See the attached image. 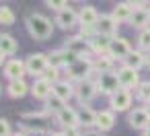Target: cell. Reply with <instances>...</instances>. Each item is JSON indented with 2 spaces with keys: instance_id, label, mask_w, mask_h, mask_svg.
<instances>
[{
  "instance_id": "1",
  "label": "cell",
  "mask_w": 150,
  "mask_h": 136,
  "mask_svg": "<svg viewBox=\"0 0 150 136\" xmlns=\"http://www.w3.org/2000/svg\"><path fill=\"white\" fill-rule=\"evenodd\" d=\"M27 31H29V35H31L33 39L43 41V39H50V37H52V33H54V23H52L45 15H41V13H31V15L27 17Z\"/></svg>"
},
{
  "instance_id": "2",
  "label": "cell",
  "mask_w": 150,
  "mask_h": 136,
  "mask_svg": "<svg viewBox=\"0 0 150 136\" xmlns=\"http://www.w3.org/2000/svg\"><path fill=\"white\" fill-rule=\"evenodd\" d=\"M21 128L27 132H35V134H47L52 128V115H47L45 111L41 113H23L21 115Z\"/></svg>"
},
{
  "instance_id": "3",
  "label": "cell",
  "mask_w": 150,
  "mask_h": 136,
  "mask_svg": "<svg viewBox=\"0 0 150 136\" xmlns=\"http://www.w3.org/2000/svg\"><path fill=\"white\" fill-rule=\"evenodd\" d=\"M68 80L72 83V80H76V83H80V80H88L91 78V74L95 72V64L88 60V58H78L74 64H70L68 68Z\"/></svg>"
},
{
  "instance_id": "4",
  "label": "cell",
  "mask_w": 150,
  "mask_h": 136,
  "mask_svg": "<svg viewBox=\"0 0 150 136\" xmlns=\"http://www.w3.org/2000/svg\"><path fill=\"white\" fill-rule=\"evenodd\" d=\"M97 87H99V91H101V93H105V95L113 97V95L121 89L119 78H117V72H105V74H101V76H99V80H97Z\"/></svg>"
},
{
  "instance_id": "5",
  "label": "cell",
  "mask_w": 150,
  "mask_h": 136,
  "mask_svg": "<svg viewBox=\"0 0 150 136\" xmlns=\"http://www.w3.org/2000/svg\"><path fill=\"white\" fill-rule=\"evenodd\" d=\"M99 91V87H97V83L95 80H80V83H76L74 85V95H76V99L82 103V105H86L93 97H95V93Z\"/></svg>"
},
{
  "instance_id": "6",
  "label": "cell",
  "mask_w": 150,
  "mask_h": 136,
  "mask_svg": "<svg viewBox=\"0 0 150 136\" xmlns=\"http://www.w3.org/2000/svg\"><path fill=\"white\" fill-rule=\"evenodd\" d=\"M25 64H27V72H31L33 76H37V78H41V74L47 70V66H50V60H47V56L45 54H31L27 60H25Z\"/></svg>"
},
{
  "instance_id": "7",
  "label": "cell",
  "mask_w": 150,
  "mask_h": 136,
  "mask_svg": "<svg viewBox=\"0 0 150 136\" xmlns=\"http://www.w3.org/2000/svg\"><path fill=\"white\" fill-rule=\"evenodd\" d=\"M47 60H50V66H54V68H66V66H70V64H74L78 58L72 54V52H68L66 48L64 50H54L50 56H47Z\"/></svg>"
},
{
  "instance_id": "8",
  "label": "cell",
  "mask_w": 150,
  "mask_h": 136,
  "mask_svg": "<svg viewBox=\"0 0 150 136\" xmlns=\"http://www.w3.org/2000/svg\"><path fill=\"white\" fill-rule=\"evenodd\" d=\"M25 74H27V64H25V60L13 58V60H8V62L4 64V76H6L8 80H25Z\"/></svg>"
},
{
  "instance_id": "9",
  "label": "cell",
  "mask_w": 150,
  "mask_h": 136,
  "mask_svg": "<svg viewBox=\"0 0 150 136\" xmlns=\"http://www.w3.org/2000/svg\"><path fill=\"white\" fill-rule=\"evenodd\" d=\"M117 78H119L121 89L132 91V89H138V87H140V74H138V70H134V68H127V66L119 68V70H117Z\"/></svg>"
},
{
  "instance_id": "10",
  "label": "cell",
  "mask_w": 150,
  "mask_h": 136,
  "mask_svg": "<svg viewBox=\"0 0 150 136\" xmlns=\"http://www.w3.org/2000/svg\"><path fill=\"white\" fill-rule=\"evenodd\" d=\"M127 122L132 128H138V130H148L150 128V111L146 107H136L129 111L127 115Z\"/></svg>"
},
{
  "instance_id": "11",
  "label": "cell",
  "mask_w": 150,
  "mask_h": 136,
  "mask_svg": "<svg viewBox=\"0 0 150 136\" xmlns=\"http://www.w3.org/2000/svg\"><path fill=\"white\" fill-rule=\"evenodd\" d=\"M66 50L72 52L76 58H84L88 52H93V50H91V41H86V39L80 37V35H74V37L66 39Z\"/></svg>"
},
{
  "instance_id": "12",
  "label": "cell",
  "mask_w": 150,
  "mask_h": 136,
  "mask_svg": "<svg viewBox=\"0 0 150 136\" xmlns=\"http://www.w3.org/2000/svg\"><path fill=\"white\" fill-rule=\"evenodd\" d=\"M132 52L129 48V41L123 39V37H111V43H109V56L115 60V58H121L125 60V56Z\"/></svg>"
},
{
  "instance_id": "13",
  "label": "cell",
  "mask_w": 150,
  "mask_h": 136,
  "mask_svg": "<svg viewBox=\"0 0 150 136\" xmlns=\"http://www.w3.org/2000/svg\"><path fill=\"white\" fill-rule=\"evenodd\" d=\"M56 122H58L64 130H66V128H78V126H80V122H78V111L72 109V107H68V105L58 113Z\"/></svg>"
},
{
  "instance_id": "14",
  "label": "cell",
  "mask_w": 150,
  "mask_h": 136,
  "mask_svg": "<svg viewBox=\"0 0 150 136\" xmlns=\"http://www.w3.org/2000/svg\"><path fill=\"white\" fill-rule=\"evenodd\" d=\"M117 21L113 19V15H101L99 21H97V33L99 35H107V37H113V33L117 31Z\"/></svg>"
},
{
  "instance_id": "15",
  "label": "cell",
  "mask_w": 150,
  "mask_h": 136,
  "mask_svg": "<svg viewBox=\"0 0 150 136\" xmlns=\"http://www.w3.org/2000/svg\"><path fill=\"white\" fill-rule=\"evenodd\" d=\"M132 105V91L127 89H119L113 97H111V107L113 111H125Z\"/></svg>"
},
{
  "instance_id": "16",
  "label": "cell",
  "mask_w": 150,
  "mask_h": 136,
  "mask_svg": "<svg viewBox=\"0 0 150 136\" xmlns=\"http://www.w3.org/2000/svg\"><path fill=\"white\" fill-rule=\"evenodd\" d=\"M99 17H101V15L97 13V9L91 6V4H86V6H82L80 13H78V23H80V27H97Z\"/></svg>"
},
{
  "instance_id": "17",
  "label": "cell",
  "mask_w": 150,
  "mask_h": 136,
  "mask_svg": "<svg viewBox=\"0 0 150 136\" xmlns=\"http://www.w3.org/2000/svg\"><path fill=\"white\" fill-rule=\"evenodd\" d=\"M56 23H58L62 29H72V27L78 23V15H76V11H74L72 6H68V9L56 13Z\"/></svg>"
},
{
  "instance_id": "18",
  "label": "cell",
  "mask_w": 150,
  "mask_h": 136,
  "mask_svg": "<svg viewBox=\"0 0 150 136\" xmlns=\"http://www.w3.org/2000/svg\"><path fill=\"white\" fill-rule=\"evenodd\" d=\"M113 126H115V115H113V111H97L95 128H97L99 132H109Z\"/></svg>"
},
{
  "instance_id": "19",
  "label": "cell",
  "mask_w": 150,
  "mask_h": 136,
  "mask_svg": "<svg viewBox=\"0 0 150 136\" xmlns=\"http://www.w3.org/2000/svg\"><path fill=\"white\" fill-rule=\"evenodd\" d=\"M134 4L132 2H119L115 9H113V19L117 21V23H121V21H132V15H134Z\"/></svg>"
},
{
  "instance_id": "20",
  "label": "cell",
  "mask_w": 150,
  "mask_h": 136,
  "mask_svg": "<svg viewBox=\"0 0 150 136\" xmlns=\"http://www.w3.org/2000/svg\"><path fill=\"white\" fill-rule=\"evenodd\" d=\"M31 93H33V97H37V99H47V97H52V93H54V89H52V85L47 83V80H43V78H37L33 85H31Z\"/></svg>"
},
{
  "instance_id": "21",
  "label": "cell",
  "mask_w": 150,
  "mask_h": 136,
  "mask_svg": "<svg viewBox=\"0 0 150 136\" xmlns=\"http://www.w3.org/2000/svg\"><path fill=\"white\" fill-rule=\"evenodd\" d=\"M52 89H54V95H56V97H60L64 103L74 95V85H72L68 78H66V80H58Z\"/></svg>"
},
{
  "instance_id": "22",
  "label": "cell",
  "mask_w": 150,
  "mask_h": 136,
  "mask_svg": "<svg viewBox=\"0 0 150 136\" xmlns=\"http://www.w3.org/2000/svg\"><path fill=\"white\" fill-rule=\"evenodd\" d=\"M64 107H66V103H64L60 97H56L54 93H52V97H47V99L43 101V111H45L47 115H52V117H58V113H60Z\"/></svg>"
},
{
  "instance_id": "23",
  "label": "cell",
  "mask_w": 150,
  "mask_h": 136,
  "mask_svg": "<svg viewBox=\"0 0 150 136\" xmlns=\"http://www.w3.org/2000/svg\"><path fill=\"white\" fill-rule=\"evenodd\" d=\"M109 43H111V37H107V35H97V37L91 41V50H93V54H97V58H99V56L109 54Z\"/></svg>"
},
{
  "instance_id": "24",
  "label": "cell",
  "mask_w": 150,
  "mask_h": 136,
  "mask_svg": "<svg viewBox=\"0 0 150 136\" xmlns=\"http://www.w3.org/2000/svg\"><path fill=\"white\" fill-rule=\"evenodd\" d=\"M136 9V6H134ZM134 27H138V29H148L150 27V13L148 11H144V9H136L134 11V15H132V21H129Z\"/></svg>"
},
{
  "instance_id": "25",
  "label": "cell",
  "mask_w": 150,
  "mask_h": 136,
  "mask_svg": "<svg viewBox=\"0 0 150 136\" xmlns=\"http://www.w3.org/2000/svg\"><path fill=\"white\" fill-rule=\"evenodd\" d=\"M144 64H146V56H144L142 52H138V50H132V52L125 56V60H123V66L134 68V70H140Z\"/></svg>"
},
{
  "instance_id": "26",
  "label": "cell",
  "mask_w": 150,
  "mask_h": 136,
  "mask_svg": "<svg viewBox=\"0 0 150 136\" xmlns=\"http://www.w3.org/2000/svg\"><path fill=\"white\" fill-rule=\"evenodd\" d=\"M78 122H80V126H84V128L95 126V122H97V111L91 109L88 105H82V107L78 109Z\"/></svg>"
},
{
  "instance_id": "27",
  "label": "cell",
  "mask_w": 150,
  "mask_h": 136,
  "mask_svg": "<svg viewBox=\"0 0 150 136\" xmlns=\"http://www.w3.org/2000/svg\"><path fill=\"white\" fill-rule=\"evenodd\" d=\"M27 91H29V85H27L25 80H11V85H8V95L15 97V99L25 97Z\"/></svg>"
},
{
  "instance_id": "28",
  "label": "cell",
  "mask_w": 150,
  "mask_h": 136,
  "mask_svg": "<svg viewBox=\"0 0 150 136\" xmlns=\"http://www.w3.org/2000/svg\"><path fill=\"white\" fill-rule=\"evenodd\" d=\"M0 50H2L6 56L15 54V52H17V41H15V37L8 35V33H0Z\"/></svg>"
},
{
  "instance_id": "29",
  "label": "cell",
  "mask_w": 150,
  "mask_h": 136,
  "mask_svg": "<svg viewBox=\"0 0 150 136\" xmlns=\"http://www.w3.org/2000/svg\"><path fill=\"white\" fill-rule=\"evenodd\" d=\"M93 64H95V70H99L101 74H105V72H113V70H111V68H113V58H111L109 54L99 56Z\"/></svg>"
},
{
  "instance_id": "30",
  "label": "cell",
  "mask_w": 150,
  "mask_h": 136,
  "mask_svg": "<svg viewBox=\"0 0 150 136\" xmlns=\"http://www.w3.org/2000/svg\"><path fill=\"white\" fill-rule=\"evenodd\" d=\"M41 78H43V80H47V83H50V85L54 87V85H56L58 80H62V78H60V68L47 66V70H45V72L41 74Z\"/></svg>"
},
{
  "instance_id": "31",
  "label": "cell",
  "mask_w": 150,
  "mask_h": 136,
  "mask_svg": "<svg viewBox=\"0 0 150 136\" xmlns=\"http://www.w3.org/2000/svg\"><path fill=\"white\" fill-rule=\"evenodd\" d=\"M15 23V13L8 6H0V25H13Z\"/></svg>"
},
{
  "instance_id": "32",
  "label": "cell",
  "mask_w": 150,
  "mask_h": 136,
  "mask_svg": "<svg viewBox=\"0 0 150 136\" xmlns=\"http://www.w3.org/2000/svg\"><path fill=\"white\" fill-rule=\"evenodd\" d=\"M138 48L144 50V52H150V27L144 29V31H140V35H138Z\"/></svg>"
},
{
  "instance_id": "33",
  "label": "cell",
  "mask_w": 150,
  "mask_h": 136,
  "mask_svg": "<svg viewBox=\"0 0 150 136\" xmlns=\"http://www.w3.org/2000/svg\"><path fill=\"white\" fill-rule=\"evenodd\" d=\"M138 99L150 103V83H140V87H138Z\"/></svg>"
},
{
  "instance_id": "34",
  "label": "cell",
  "mask_w": 150,
  "mask_h": 136,
  "mask_svg": "<svg viewBox=\"0 0 150 136\" xmlns=\"http://www.w3.org/2000/svg\"><path fill=\"white\" fill-rule=\"evenodd\" d=\"M47 6H50V9H54L56 13H60V11L68 9V4L64 2V0H47Z\"/></svg>"
},
{
  "instance_id": "35",
  "label": "cell",
  "mask_w": 150,
  "mask_h": 136,
  "mask_svg": "<svg viewBox=\"0 0 150 136\" xmlns=\"http://www.w3.org/2000/svg\"><path fill=\"white\" fill-rule=\"evenodd\" d=\"M0 136H13V132H11V124H8L4 117H0Z\"/></svg>"
},
{
  "instance_id": "36",
  "label": "cell",
  "mask_w": 150,
  "mask_h": 136,
  "mask_svg": "<svg viewBox=\"0 0 150 136\" xmlns=\"http://www.w3.org/2000/svg\"><path fill=\"white\" fill-rule=\"evenodd\" d=\"M62 134L64 136H80V130L78 128H66V130H62Z\"/></svg>"
},
{
  "instance_id": "37",
  "label": "cell",
  "mask_w": 150,
  "mask_h": 136,
  "mask_svg": "<svg viewBox=\"0 0 150 136\" xmlns=\"http://www.w3.org/2000/svg\"><path fill=\"white\" fill-rule=\"evenodd\" d=\"M2 64H6V54L0 50V66H2Z\"/></svg>"
},
{
  "instance_id": "38",
  "label": "cell",
  "mask_w": 150,
  "mask_h": 136,
  "mask_svg": "<svg viewBox=\"0 0 150 136\" xmlns=\"http://www.w3.org/2000/svg\"><path fill=\"white\" fill-rule=\"evenodd\" d=\"M146 64L150 66V52H146Z\"/></svg>"
},
{
  "instance_id": "39",
  "label": "cell",
  "mask_w": 150,
  "mask_h": 136,
  "mask_svg": "<svg viewBox=\"0 0 150 136\" xmlns=\"http://www.w3.org/2000/svg\"><path fill=\"white\" fill-rule=\"evenodd\" d=\"M50 136H64V134H62V132H52Z\"/></svg>"
},
{
  "instance_id": "40",
  "label": "cell",
  "mask_w": 150,
  "mask_h": 136,
  "mask_svg": "<svg viewBox=\"0 0 150 136\" xmlns=\"http://www.w3.org/2000/svg\"><path fill=\"white\" fill-rule=\"evenodd\" d=\"M13 136H27V134H25V132H15Z\"/></svg>"
},
{
  "instance_id": "41",
  "label": "cell",
  "mask_w": 150,
  "mask_h": 136,
  "mask_svg": "<svg viewBox=\"0 0 150 136\" xmlns=\"http://www.w3.org/2000/svg\"><path fill=\"white\" fill-rule=\"evenodd\" d=\"M142 136H150V128H148V130H144V134H142Z\"/></svg>"
}]
</instances>
